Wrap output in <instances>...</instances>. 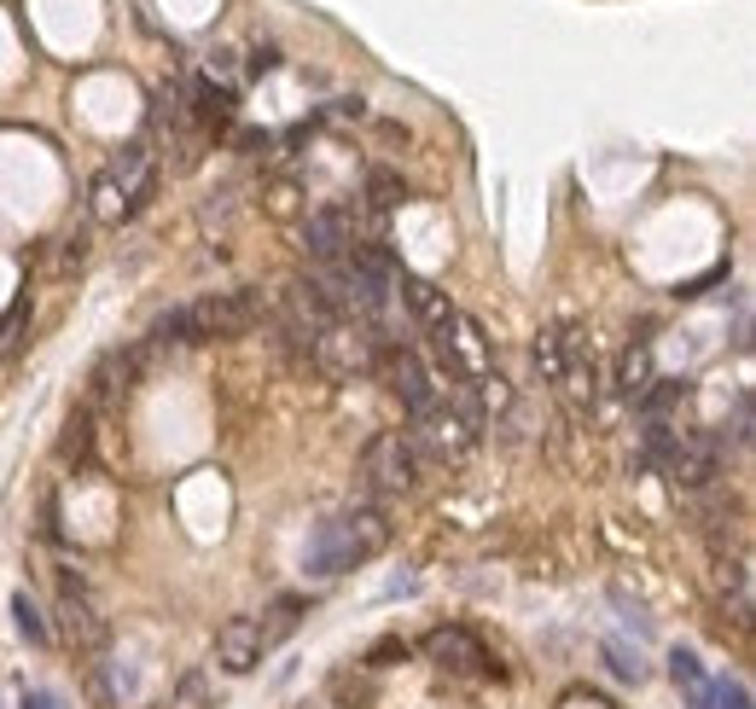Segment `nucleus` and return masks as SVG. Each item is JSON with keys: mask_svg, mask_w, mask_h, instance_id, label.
<instances>
[{"mask_svg": "<svg viewBox=\"0 0 756 709\" xmlns=\"http://www.w3.org/2000/svg\"><path fill=\"white\" fill-rule=\"evenodd\" d=\"M215 663L227 674H250L262 663V634H257V617H227L215 629Z\"/></svg>", "mask_w": 756, "mask_h": 709, "instance_id": "obj_11", "label": "nucleus"}, {"mask_svg": "<svg viewBox=\"0 0 756 709\" xmlns=\"http://www.w3.org/2000/svg\"><path fill=\"white\" fill-rule=\"evenodd\" d=\"M401 302H408L413 326L425 332V337H431V332H443L448 320L460 314V309H454V297H448L436 279H401Z\"/></svg>", "mask_w": 756, "mask_h": 709, "instance_id": "obj_13", "label": "nucleus"}, {"mask_svg": "<svg viewBox=\"0 0 756 709\" xmlns=\"http://www.w3.org/2000/svg\"><path fill=\"white\" fill-rule=\"evenodd\" d=\"M443 337H448V349H454V361H460L466 378L495 373V349H489V337H483V326H478L472 314H454L448 326H443Z\"/></svg>", "mask_w": 756, "mask_h": 709, "instance_id": "obj_12", "label": "nucleus"}, {"mask_svg": "<svg viewBox=\"0 0 756 709\" xmlns=\"http://www.w3.org/2000/svg\"><path fill=\"white\" fill-rule=\"evenodd\" d=\"M187 116H198L205 128H227L233 116H239V99H233L222 82H198V88H193V111H187Z\"/></svg>", "mask_w": 756, "mask_h": 709, "instance_id": "obj_16", "label": "nucleus"}, {"mask_svg": "<svg viewBox=\"0 0 756 709\" xmlns=\"http://www.w3.org/2000/svg\"><path fill=\"white\" fill-rule=\"evenodd\" d=\"M12 617H18V634L29 639V646H47V639H53V634H47V622H41V611H36V605H29L24 594L12 599Z\"/></svg>", "mask_w": 756, "mask_h": 709, "instance_id": "obj_28", "label": "nucleus"}, {"mask_svg": "<svg viewBox=\"0 0 756 709\" xmlns=\"http://www.w3.org/2000/svg\"><path fill=\"white\" fill-rule=\"evenodd\" d=\"M669 681L686 692V704H693V709H704V698H710V674H704V663L693 651H681V646L669 651Z\"/></svg>", "mask_w": 756, "mask_h": 709, "instance_id": "obj_18", "label": "nucleus"}, {"mask_svg": "<svg viewBox=\"0 0 756 709\" xmlns=\"http://www.w3.org/2000/svg\"><path fill=\"white\" fill-rule=\"evenodd\" d=\"M262 320V297L257 291H215V297H198L187 302V326H193V344H210V337H239Z\"/></svg>", "mask_w": 756, "mask_h": 709, "instance_id": "obj_4", "label": "nucleus"}, {"mask_svg": "<svg viewBox=\"0 0 756 709\" xmlns=\"http://www.w3.org/2000/svg\"><path fill=\"white\" fill-rule=\"evenodd\" d=\"M413 448H419V460H443V465H454V460H466V453L478 448V436H483V413H472V408H454V401H443L436 396L425 413L413 419Z\"/></svg>", "mask_w": 756, "mask_h": 709, "instance_id": "obj_2", "label": "nucleus"}, {"mask_svg": "<svg viewBox=\"0 0 756 709\" xmlns=\"http://www.w3.org/2000/svg\"><path fill=\"white\" fill-rule=\"evenodd\" d=\"M704 709H751V692L739 681H710V698H704Z\"/></svg>", "mask_w": 756, "mask_h": 709, "instance_id": "obj_30", "label": "nucleus"}, {"mask_svg": "<svg viewBox=\"0 0 756 709\" xmlns=\"http://www.w3.org/2000/svg\"><path fill=\"white\" fill-rule=\"evenodd\" d=\"M373 674H367V669H338V674H332V698H338L344 709H367V704H373Z\"/></svg>", "mask_w": 756, "mask_h": 709, "instance_id": "obj_23", "label": "nucleus"}, {"mask_svg": "<svg viewBox=\"0 0 756 709\" xmlns=\"http://www.w3.org/2000/svg\"><path fill=\"white\" fill-rule=\"evenodd\" d=\"M233 146H239L245 158H268V146H274V134H268V128H239V140H233Z\"/></svg>", "mask_w": 756, "mask_h": 709, "instance_id": "obj_32", "label": "nucleus"}, {"mask_svg": "<svg viewBox=\"0 0 756 709\" xmlns=\"http://www.w3.org/2000/svg\"><path fill=\"white\" fill-rule=\"evenodd\" d=\"M24 709H53V698L47 692H24Z\"/></svg>", "mask_w": 756, "mask_h": 709, "instance_id": "obj_39", "label": "nucleus"}, {"mask_svg": "<svg viewBox=\"0 0 756 709\" xmlns=\"http://www.w3.org/2000/svg\"><path fill=\"white\" fill-rule=\"evenodd\" d=\"M170 709H215V686H210V674H205V669H187V674H181V686H175Z\"/></svg>", "mask_w": 756, "mask_h": 709, "instance_id": "obj_26", "label": "nucleus"}, {"mask_svg": "<svg viewBox=\"0 0 756 709\" xmlns=\"http://www.w3.org/2000/svg\"><path fill=\"white\" fill-rule=\"evenodd\" d=\"M59 257H64V268H71V262H82V257H88V233H71V239H64V250H59Z\"/></svg>", "mask_w": 756, "mask_h": 709, "instance_id": "obj_36", "label": "nucleus"}, {"mask_svg": "<svg viewBox=\"0 0 756 709\" xmlns=\"http://www.w3.org/2000/svg\"><path fill=\"white\" fill-rule=\"evenodd\" d=\"M88 698H94V709H116V692L106 681V669H88Z\"/></svg>", "mask_w": 756, "mask_h": 709, "instance_id": "obj_33", "label": "nucleus"}, {"mask_svg": "<svg viewBox=\"0 0 756 709\" xmlns=\"http://www.w3.org/2000/svg\"><path fill=\"white\" fill-rule=\"evenodd\" d=\"M349 245H356V210L349 204H321L302 215V250L314 262H338L349 257Z\"/></svg>", "mask_w": 756, "mask_h": 709, "instance_id": "obj_9", "label": "nucleus"}, {"mask_svg": "<svg viewBox=\"0 0 756 709\" xmlns=\"http://www.w3.org/2000/svg\"><path fill=\"white\" fill-rule=\"evenodd\" d=\"M88 210H94V222H128V215H134V204H128V198H123V187H116V181L106 175V169H99V175H94V192H88Z\"/></svg>", "mask_w": 756, "mask_h": 709, "instance_id": "obj_20", "label": "nucleus"}, {"mask_svg": "<svg viewBox=\"0 0 756 709\" xmlns=\"http://www.w3.org/2000/svg\"><path fill=\"white\" fill-rule=\"evenodd\" d=\"M419 651H425V663H436L443 674H500V663L483 651V639L472 629H431L419 639Z\"/></svg>", "mask_w": 756, "mask_h": 709, "instance_id": "obj_8", "label": "nucleus"}, {"mask_svg": "<svg viewBox=\"0 0 756 709\" xmlns=\"http://www.w3.org/2000/svg\"><path fill=\"white\" fill-rule=\"evenodd\" d=\"M280 71V47H250V76H268Z\"/></svg>", "mask_w": 756, "mask_h": 709, "instance_id": "obj_35", "label": "nucleus"}, {"mask_svg": "<svg viewBox=\"0 0 756 709\" xmlns=\"http://www.w3.org/2000/svg\"><path fill=\"white\" fill-rule=\"evenodd\" d=\"M379 337L367 320H332V326L314 337V361L326 366V373H373V361H379Z\"/></svg>", "mask_w": 756, "mask_h": 709, "instance_id": "obj_5", "label": "nucleus"}, {"mask_svg": "<svg viewBox=\"0 0 756 709\" xmlns=\"http://www.w3.org/2000/svg\"><path fill=\"white\" fill-rule=\"evenodd\" d=\"M361 477L373 495H408L419 483V448L408 431H379L361 453Z\"/></svg>", "mask_w": 756, "mask_h": 709, "instance_id": "obj_3", "label": "nucleus"}, {"mask_svg": "<svg viewBox=\"0 0 756 709\" xmlns=\"http://www.w3.org/2000/svg\"><path fill=\"white\" fill-rule=\"evenodd\" d=\"M559 709H617L605 692H594V686H570L565 698H559Z\"/></svg>", "mask_w": 756, "mask_h": 709, "instance_id": "obj_31", "label": "nucleus"}, {"mask_svg": "<svg viewBox=\"0 0 756 709\" xmlns=\"http://www.w3.org/2000/svg\"><path fill=\"white\" fill-rule=\"evenodd\" d=\"M59 634H64V646H76L88 657L111 646V622L99 617V605H94L88 587H82V576L59 582Z\"/></svg>", "mask_w": 756, "mask_h": 709, "instance_id": "obj_6", "label": "nucleus"}, {"mask_svg": "<svg viewBox=\"0 0 756 709\" xmlns=\"http://www.w3.org/2000/svg\"><path fill=\"white\" fill-rule=\"evenodd\" d=\"M751 443V396H739V408H733V448H745Z\"/></svg>", "mask_w": 756, "mask_h": 709, "instance_id": "obj_34", "label": "nucleus"}, {"mask_svg": "<svg viewBox=\"0 0 756 709\" xmlns=\"http://www.w3.org/2000/svg\"><path fill=\"white\" fill-rule=\"evenodd\" d=\"M605 663H611V674H617V681H641V674H646V663H641V657H634L629 646H617V639H605Z\"/></svg>", "mask_w": 756, "mask_h": 709, "instance_id": "obj_29", "label": "nucleus"}, {"mask_svg": "<svg viewBox=\"0 0 756 709\" xmlns=\"http://www.w3.org/2000/svg\"><path fill=\"white\" fill-rule=\"evenodd\" d=\"M530 361H535V373H542V384L559 390V384H565V326H542V332H535Z\"/></svg>", "mask_w": 756, "mask_h": 709, "instance_id": "obj_17", "label": "nucleus"}, {"mask_svg": "<svg viewBox=\"0 0 756 709\" xmlns=\"http://www.w3.org/2000/svg\"><path fill=\"white\" fill-rule=\"evenodd\" d=\"M151 344H158V349H187L193 344V326H187V309H170V314H158V320H151Z\"/></svg>", "mask_w": 756, "mask_h": 709, "instance_id": "obj_27", "label": "nucleus"}, {"mask_svg": "<svg viewBox=\"0 0 756 709\" xmlns=\"http://www.w3.org/2000/svg\"><path fill=\"white\" fill-rule=\"evenodd\" d=\"M652 384V349L646 344H629L623 349V366H617V390H623L629 401H641Z\"/></svg>", "mask_w": 756, "mask_h": 709, "instance_id": "obj_21", "label": "nucleus"}, {"mask_svg": "<svg viewBox=\"0 0 756 709\" xmlns=\"http://www.w3.org/2000/svg\"><path fill=\"white\" fill-rule=\"evenodd\" d=\"M140 361H146V344L111 349L106 361L94 366V396H88V401H116V396H128L134 378H140Z\"/></svg>", "mask_w": 756, "mask_h": 709, "instance_id": "obj_14", "label": "nucleus"}, {"mask_svg": "<svg viewBox=\"0 0 756 709\" xmlns=\"http://www.w3.org/2000/svg\"><path fill=\"white\" fill-rule=\"evenodd\" d=\"M262 210L274 215V222H297V215H302V187L292 175L268 181V187H262Z\"/></svg>", "mask_w": 756, "mask_h": 709, "instance_id": "obj_22", "label": "nucleus"}, {"mask_svg": "<svg viewBox=\"0 0 756 709\" xmlns=\"http://www.w3.org/2000/svg\"><path fill=\"white\" fill-rule=\"evenodd\" d=\"M64 460H88L94 453V408L82 401V408L71 413V425H64V443H59Z\"/></svg>", "mask_w": 756, "mask_h": 709, "instance_id": "obj_25", "label": "nucleus"}, {"mask_svg": "<svg viewBox=\"0 0 756 709\" xmlns=\"http://www.w3.org/2000/svg\"><path fill=\"white\" fill-rule=\"evenodd\" d=\"M367 105H361V99H338V105H332V116H361Z\"/></svg>", "mask_w": 756, "mask_h": 709, "instance_id": "obj_37", "label": "nucleus"}, {"mask_svg": "<svg viewBox=\"0 0 756 709\" xmlns=\"http://www.w3.org/2000/svg\"><path fill=\"white\" fill-rule=\"evenodd\" d=\"M716 471H721V436H698V431H686V436H681V448L669 453L664 477L676 483V488H710V483H716Z\"/></svg>", "mask_w": 756, "mask_h": 709, "instance_id": "obj_10", "label": "nucleus"}, {"mask_svg": "<svg viewBox=\"0 0 756 709\" xmlns=\"http://www.w3.org/2000/svg\"><path fill=\"white\" fill-rule=\"evenodd\" d=\"M391 542V518L379 512V506H349V512L326 518L321 530L309 535V552H302V564H309V576H344V570L367 564L373 552H384Z\"/></svg>", "mask_w": 756, "mask_h": 709, "instance_id": "obj_1", "label": "nucleus"}, {"mask_svg": "<svg viewBox=\"0 0 756 709\" xmlns=\"http://www.w3.org/2000/svg\"><path fill=\"white\" fill-rule=\"evenodd\" d=\"M297 622H302V599H297V594H280V599L262 611V622H257V634H262V651H268V646H280V639L292 634Z\"/></svg>", "mask_w": 756, "mask_h": 709, "instance_id": "obj_19", "label": "nucleus"}, {"mask_svg": "<svg viewBox=\"0 0 756 709\" xmlns=\"http://www.w3.org/2000/svg\"><path fill=\"white\" fill-rule=\"evenodd\" d=\"M233 71V53H210V76H227Z\"/></svg>", "mask_w": 756, "mask_h": 709, "instance_id": "obj_38", "label": "nucleus"}, {"mask_svg": "<svg viewBox=\"0 0 756 709\" xmlns=\"http://www.w3.org/2000/svg\"><path fill=\"white\" fill-rule=\"evenodd\" d=\"M106 175L116 181V187H123V198H128V204L140 210V204H146V192H151V146H140V140H134V146H123V151L111 158V169H106Z\"/></svg>", "mask_w": 756, "mask_h": 709, "instance_id": "obj_15", "label": "nucleus"}, {"mask_svg": "<svg viewBox=\"0 0 756 709\" xmlns=\"http://www.w3.org/2000/svg\"><path fill=\"white\" fill-rule=\"evenodd\" d=\"M373 373L384 378V390H391L401 408H408L413 419L436 401V384H431V373H425V361H419L413 349H401V344H391V349H379V361H373Z\"/></svg>", "mask_w": 756, "mask_h": 709, "instance_id": "obj_7", "label": "nucleus"}, {"mask_svg": "<svg viewBox=\"0 0 756 709\" xmlns=\"http://www.w3.org/2000/svg\"><path fill=\"white\" fill-rule=\"evenodd\" d=\"M401 198H408V181H401L396 169H373V175H367V204H373L379 215H391Z\"/></svg>", "mask_w": 756, "mask_h": 709, "instance_id": "obj_24", "label": "nucleus"}]
</instances>
